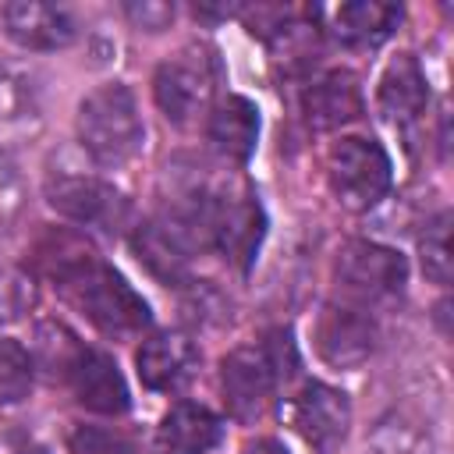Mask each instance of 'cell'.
<instances>
[{
  "mask_svg": "<svg viewBox=\"0 0 454 454\" xmlns=\"http://www.w3.org/2000/svg\"><path fill=\"white\" fill-rule=\"evenodd\" d=\"M74 131H78V145L89 153L96 167L117 170L131 163L145 142V124L135 92L124 82H106L92 89L78 103Z\"/></svg>",
  "mask_w": 454,
  "mask_h": 454,
  "instance_id": "cell-3",
  "label": "cell"
},
{
  "mask_svg": "<svg viewBox=\"0 0 454 454\" xmlns=\"http://www.w3.org/2000/svg\"><path fill=\"white\" fill-rule=\"evenodd\" d=\"M39 121V96L28 74L0 64V142L25 135Z\"/></svg>",
  "mask_w": 454,
  "mask_h": 454,
  "instance_id": "cell-20",
  "label": "cell"
},
{
  "mask_svg": "<svg viewBox=\"0 0 454 454\" xmlns=\"http://www.w3.org/2000/svg\"><path fill=\"white\" fill-rule=\"evenodd\" d=\"M35 266L99 333L135 337L149 326L145 298L78 231H46L35 245Z\"/></svg>",
  "mask_w": 454,
  "mask_h": 454,
  "instance_id": "cell-1",
  "label": "cell"
},
{
  "mask_svg": "<svg viewBox=\"0 0 454 454\" xmlns=\"http://www.w3.org/2000/svg\"><path fill=\"white\" fill-rule=\"evenodd\" d=\"M32 376H35L32 355L18 340L0 337V404L25 401L32 390Z\"/></svg>",
  "mask_w": 454,
  "mask_h": 454,
  "instance_id": "cell-22",
  "label": "cell"
},
{
  "mask_svg": "<svg viewBox=\"0 0 454 454\" xmlns=\"http://www.w3.org/2000/svg\"><path fill=\"white\" fill-rule=\"evenodd\" d=\"M298 369L294 340L287 330H273L259 344H241L220 362V390L227 411L238 422H255L273 401L277 387L287 383Z\"/></svg>",
  "mask_w": 454,
  "mask_h": 454,
  "instance_id": "cell-2",
  "label": "cell"
},
{
  "mask_svg": "<svg viewBox=\"0 0 454 454\" xmlns=\"http://www.w3.org/2000/svg\"><path fill=\"white\" fill-rule=\"evenodd\" d=\"M60 380L71 387L74 401L96 415H124L131 408L128 383H124L114 355H106L103 348H92L82 340L78 351L71 355V362L64 365Z\"/></svg>",
  "mask_w": 454,
  "mask_h": 454,
  "instance_id": "cell-12",
  "label": "cell"
},
{
  "mask_svg": "<svg viewBox=\"0 0 454 454\" xmlns=\"http://www.w3.org/2000/svg\"><path fill=\"white\" fill-rule=\"evenodd\" d=\"M419 262L433 284L440 287L450 284V213L447 209H440L419 234Z\"/></svg>",
  "mask_w": 454,
  "mask_h": 454,
  "instance_id": "cell-21",
  "label": "cell"
},
{
  "mask_svg": "<svg viewBox=\"0 0 454 454\" xmlns=\"http://www.w3.org/2000/svg\"><path fill=\"white\" fill-rule=\"evenodd\" d=\"M32 277H25L18 266H0V323L21 319L32 309Z\"/></svg>",
  "mask_w": 454,
  "mask_h": 454,
  "instance_id": "cell-23",
  "label": "cell"
},
{
  "mask_svg": "<svg viewBox=\"0 0 454 454\" xmlns=\"http://www.w3.org/2000/svg\"><path fill=\"white\" fill-rule=\"evenodd\" d=\"M241 454H287V447H284L280 440H270V436H262V440L248 443Z\"/></svg>",
  "mask_w": 454,
  "mask_h": 454,
  "instance_id": "cell-26",
  "label": "cell"
},
{
  "mask_svg": "<svg viewBox=\"0 0 454 454\" xmlns=\"http://www.w3.org/2000/svg\"><path fill=\"white\" fill-rule=\"evenodd\" d=\"M46 202L71 223L78 227H99V231H121L124 220H128V199L110 184L103 181L99 174H89V170H74V167H64V170H53L46 177Z\"/></svg>",
  "mask_w": 454,
  "mask_h": 454,
  "instance_id": "cell-9",
  "label": "cell"
},
{
  "mask_svg": "<svg viewBox=\"0 0 454 454\" xmlns=\"http://www.w3.org/2000/svg\"><path fill=\"white\" fill-rule=\"evenodd\" d=\"M287 422L291 429L319 454H330L344 443L351 426V401L344 390L309 380L287 397Z\"/></svg>",
  "mask_w": 454,
  "mask_h": 454,
  "instance_id": "cell-11",
  "label": "cell"
},
{
  "mask_svg": "<svg viewBox=\"0 0 454 454\" xmlns=\"http://www.w3.org/2000/svg\"><path fill=\"white\" fill-rule=\"evenodd\" d=\"M18 454H50V450H46V447H35V443H32V447H25V450H18Z\"/></svg>",
  "mask_w": 454,
  "mask_h": 454,
  "instance_id": "cell-27",
  "label": "cell"
},
{
  "mask_svg": "<svg viewBox=\"0 0 454 454\" xmlns=\"http://www.w3.org/2000/svg\"><path fill=\"white\" fill-rule=\"evenodd\" d=\"M195 216L202 227V241L216 248L234 270L248 273L255 262V252L266 238V213L252 192H206L195 202Z\"/></svg>",
  "mask_w": 454,
  "mask_h": 454,
  "instance_id": "cell-5",
  "label": "cell"
},
{
  "mask_svg": "<svg viewBox=\"0 0 454 454\" xmlns=\"http://www.w3.org/2000/svg\"><path fill=\"white\" fill-rule=\"evenodd\" d=\"M195 248H202V227H199L195 206L160 213V216L138 223L131 234V252L167 287L188 284Z\"/></svg>",
  "mask_w": 454,
  "mask_h": 454,
  "instance_id": "cell-8",
  "label": "cell"
},
{
  "mask_svg": "<svg viewBox=\"0 0 454 454\" xmlns=\"http://www.w3.org/2000/svg\"><path fill=\"white\" fill-rule=\"evenodd\" d=\"M333 284L340 291V301H351V305H362L372 312V305H383L404 291L408 262L390 245L355 238V241H344L337 248Z\"/></svg>",
  "mask_w": 454,
  "mask_h": 454,
  "instance_id": "cell-6",
  "label": "cell"
},
{
  "mask_svg": "<svg viewBox=\"0 0 454 454\" xmlns=\"http://www.w3.org/2000/svg\"><path fill=\"white\" fill-rule=\"evenodd\" d=\"M138 380L149 390L174 394L199 369V348L184 330H153L135 351Z\"/></svg>",
  "mask_w": 454,
  "mask_h": 454,
  "instance_id": "cell-14",
  "label": "cell"
},
{
  "mask_svg": "<svg viewBox=\"0 0 454 454\" xmlns=\"http://www.w3.org/2000/svg\"><path fill=\"white\" fill-rule=\"evenodd\" d=\"M216 85H220L216 50H209L206 43H188L156 67L153 99L170 124L188 128L192 121L213 110Z\"/></svg>",
  "mask_w": 454,
  "mask_h": 454,
  "instance_id": "cell-4",
  "label": "cell"
},
{
  "mask_svg": "<svg viewBox=\"0 0 454 454\" xmlns=\"http://www.w3.org/2000/svg\"><path fill=\"white\" fill-rule=\"evenodd\" d=\"M4 32L21 50L50 53V50H64L78 39V21L67 7H57V4L14 0L4 7Z\"/></svg>",
  "mask_w": 454,
  "mask_h": 454,
  "instance_id": "cell-16",
  "label": "cell"
},
{
  "mask_svg": "<svg viewBox=\"0 0 454 454\" xmlns=\"http://www.w3.org/2000/svg\"><path fill=\"white\" fill-rule=\"evenodd\" d=\"M326 181H330L333 199L344 209L365 213L390 192L394 167H390L387 149L376 138L344 135L326 153Z\"/></svg>",
  "mask_w": 454,
  "mask_h": 454,
  "instance_id": "cell-7",
  "label": "cell"
},
{
  "mask_svg": "<svg viewBox=\"0 0 454 454\" xmlns=\"http://www.w3.org/2000/svg\"><path fill=\"white\" fill-rule=\"evenodd\" d=\"M223 436V422L199 401H177L153 433V454H209Z\"/></svg>",
  "mask_w": 454,
  "mask_h": 454,
  "instance_id": "cell-17",
  "label": "cell"
},
{
  "mask_svg": "<svg viewBox=\"0 0 454 454\" xmlns=\"http://www.w3.org/2000/svg\"><path fill=\"white\" fill-rule=\"evenodd\" d=\"M316 351L326 365L333 369H358L372 358L380 344V326L369 309L351 305V301H326L316 330H312Z\"/></svg>",
  "mask_w": 454,
  "mask_h": 454,
  "instance_id": "cell-10",
  "label": "cell"
},
{
  "mask_svg": "<svg viewBox=\"0 0 454 454\" xmlns=\"http://www.w3.org/2000/svg\"><path fill=\"white\" fill-rule=\"evenodd\" d=\"M67 454H135V443L114 429L78 426L67 440Z\"/></svg>",
  "mask_w": 454,
  "mask_h": 454,
  "instance_id": "cell-24",
  "label": "cell"
},
{
  "mask_svg": "<svg viewBox=\"0 0 454 454\" xmlns=\"http://www.w3.org/2000/svg\"><path fill=\"white\" fill-rule=\"evenodd\" d=\"M301 114L316 131H333L362 114V89L358 78L344 67L319 71L301 89Z\"/></svg>",
  "mask_w": 454,
  "mask_h": 454,
  "instance_id": "cell-18",
  "label": "cell"
},
{
  "mask_svg": "<svg viewBox=\"0 0 454 454\" xmlns=\"http://www.w3.org/2000/svg\"><path fill=\"white\" fill-rule=\"evenodd\" d=\"M376 106H380V117L387 124H394L397 131H408L422 121V114L429 106V82H426V71L415 60V53H397L383 67L380 89H376Z\"/></svg>",
  "mask_w": 454,
  "mask_h": 454,
  "instance_id": "cell-15",
  "label": "cell"
},
{
  "mask_svg": "<svg viewBox=\"0 0 454 454\" xmlns=\"http://www.w3.org/2000/svg\"><path fill=\"white\" fill-rule=\"evenodd\" d=\"M309 14L344 50H376L401 25V7L383 0H348V4L312 7Z\"/></svg>",
  "mask_w": 454,
  "mask_h": 454,
  "instance_id": "cell-13",
  "label": "cell"
},
{
  "mask_svg": "<svg viewBox=\"0 0 454 454\" xmlns=\"http://www.w3.org/2000/svg\"><path fill=\"white\" fill-rule=\"evenodd\" d=\"M124 14L131 18L135 28L145 32H163L174 21V4H160V0H142V4H124Z\"/></svg>",
  "mask_w": 454,
  "mask_h": 454,
  "instance_id": "cell-25",
  "label": "cell"
},
{
  "mask_svg": "<svg viewBox=\"0 0 454 454\" xmlns=\"http://www.w3.org/2000/svg\"><path fill=\"white\" fill-rule=\"evenodd\" d=\"M206 138L223 160L245 163L259 142V110L245 96H223L206 117Z\"/></svg>",
  "mask_w": 454,
  "mask_h": 454,
  "instance_id": "cell-19",
  "label": "cell"
}]
</instances>
